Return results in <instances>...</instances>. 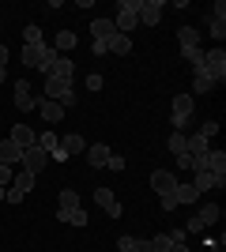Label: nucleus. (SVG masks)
I'll list each match as a JSON object with an SVG mask.
<instances>
[{
    "label": "nucleus",
    "instance_id": "obj_1",
    "mask_svg": "<svg viewBox=\"0 0 226 252\" xmlns=\"http://www.w3.org/2000/svg\"><path fill=\"white\" fill-rule=\"evenodd\" d=\"M140 23V0H121L117 4V19H113V27H117V34H129L132 38V27Z\"/></svg>",
    "mask_w": 226,
    "mask_h": 252
},
{
    "label": "nucleus",
    "instance_id": "obj_2",
    "mask_svg": "<svg viewBox=\"0 0 226 252\" xmlns=\"http://www.w3.org/2000/svg\"><path fill=\"white\" fill-rule=\"evenodd\" d=\"M204 72L211 75V83H219V87L226 83V49L223 45H215V49L204 53Z\"/></svg>",
    "mask_w": 226,
    "mask_h": 252
},
{
    "label": "nucleus",
    "instance_id": "obj_3",
    "mask_svg": "<svg viewBox=\"0 0 226 252\" xmlns=\"http://www.w3.org/2000/svg\"><path fill=\"white\" fill-rule=\"evenodd\" d=\"M193 105H196V98H193V94H177V98H173V113H170L173 132H185L189 117H193Z\"/></svg>",
    "mask_w": 226,
    "mask_h": 252
},
{
    "label": "nucleus",
    "instance_id": "obj_4",
    "mask_svg": "<svg viewBox=\"0 0 226 252\" xmlns=\"http://www.w3.org/2000/svg\"><path fill=\"white\" fill-rule=\"evenodd\" d=\"M34 181H38V177H34V173H27V169H23V173H15V181H11V189L4 192V200H8V203H19L23 196H27V192L34 189Z\"/></svg>",
    "mask_w": 226,
    "mask_h": 252
},
{
    "label": "nucleus",
    "instance_id": "obj_5",
    "mask_svg": "<svg viewBox=\"0 0 226 252\" xmlns=\"http://www.w3.org/2000/svg\"><path fill=\"white\" fill-rule=\"evenodd\" d=\"M45 166H49V155H45V151L38 147V143L23 151V169H27V173H34V177H38V173H42Z\"/></svg>",
    "mask_w": 226,
    "mask_h": 252
},
{
    "label": "nucleus",
    "instance_id": "obj_6",
    "mask_svg": "<svg viewBox=\"0 0 226 252\" xmlns=\"http://www.w3.org/2000/svg\"><path fill=\"white\" fill-rule=\"evenodd\" d=\"M207 31H211L215 42H223V38H226V4H223V0H219L215 8H211V15H207Z\"/></svg>",
    "mask_w": 226,
    "mask_h": 252
},
{
    "label": "nucleus",
    "instance_id": "obj_7",
    "mask_svg": "<svg viewBox=\"0 0 226 252\" xmlns=\"http://www.w3.org/2000/svg\"><path fill=\"white\" fill-rule=\"evenodd\" d=\"M15 109H19V113L38 109V98H34V91H31V83H27V79H19V83H15Z\"/></svg>",
    "mask_w": 226,
    "mask_h": 252
},
{
    "label": "nucleus",
    "instance_id": "obj_8",
    "mask_svg": "<svg viewBox=\"0 0 226 252\" xmlns=\"http://www.w3.org/2000/svg\"><path fill=\"white\" fill-rule=\"evenodd\" d=\"M151 189L159 192V196H170V192L177 189V177H173L170 169H155V173H151Z\"/></svg>",
    "mask_w": 226,
    "mask_h": 252
},
{
    "label": "nucleus",
    "instance_id": "obj_9",
    "mask_svg": "<svg viewBox=\"0 0 226 252\" xmlns=\"http://www.w3.org/2000/svg\"><path fill=\"white\" fill-rule=\"evenodd\" d=\"M95 200H98V207L106 211L109 219H121V200L113 196V189H98V192H95Z\"/></svg>",
    "mask_w": 226,
    "mask_h": 252
},
{
    "label": "nucleus",
    "instance_id": "obj_10",
    "mask_svg": "<svg viewBox=\"0 0 226 252\" xmlns=\"http://www.w3.org/2000/svg\"><path fill=\"white\" fill-rule=\"evenodd\" d=\"M159 19H162V0H140V23L159 27Z\"/></svg>",
    "mask_w": 226,
    "mask_h": 252
},
{
    "label": "nucleus",
    "instance_id": "obj_11",
    "mask_svg": "<svg viewBox=\"0 0 226 252\" xmlns=\"http://www.w3.org/2000/svg\"><path fill=\"white\" fill-rule=\"evenodd\" d=\"M8 139L15 143V147H23V151L38 143V136H34V128H27V125H15V128H11V136H8Z\"/></svg>",
    "mask_w": 226,
    "mask_h": 252
},
{
    "label": "nucleus",
    "instance_id": "obj_12",
    "mask_svg": "<svg viewBox=\"0 0 226 252\" xmlns=\"http://www.w3.org/2000/svg\"><path fill=\"white\" fill-rule=\"evenodd\" d=\"M211 75L204 72V64H200V68H193V98H200V94H211Z\"/></svg>",
    "mask_w": 226,
    "mask_h": 252
},
{
    "label": "nucleus",
    "instance_id": "obj_13",
    "mask_svg": "<svg viewBox=\"0 0 226 252\" xmlns=\"http://www.w3.org/2000/svg\"><path fill=\"white\" fill-rule=\"evenodd\" d=\"M91 34H95V42H106V38H113V34H117V27H113V19L98 15V19L91 23Z\"/></svg>",
    "mask_w": 226,
    "mask_h": 252
},
{
    "label": "nucleus",
    "instance_id": "obj_14",
    "mask_svg": "<svg viewBox=\"0 0 226 252\" xmlns=\"http://www.w3.org/2000/svg\"><path fill=\"white\" fill-rule=\"evenodd\" d=\"M38 113H42V121L57 125V121L65 117V105H61V102H49V98H42V102H38Z\"/></svg>",
    "mask_w": 226,
    "mask_h": 252
},
{
    "label": "nucleus",
    "instance_id": "obj_15",
    "mask_svg": "<svg viewBox=\"0 0 226 252\" xmlns=\"http://www.w3.org/2000/svg\"><path fill=\"white\" fill-rule=\"evenodd\" d=\"M223 219V207H219V203H204V207H200V215H196V226H200V230H207V226H211V222H219Z\"/></svg>",
    "mask_w": 226,
    "mask_h": 252
},
{
    "label": "nucleus",
    "instance_id": "obj_16",
    "mask_svg": "<svg viewBox=\"0 0 226 252\" xmlns=\"http://www.w3.org/2000/svg\"><path fill=\"white\" fill-rule=\"evenodd\" d=\"M83 155H87V162H91V166H95V169H102V166H106V162H109V155H113V151H109L106 143H95V147H87Z\"/></svg>",
    "mask_w": 226,
    "mask_h": 252
},
{
    "label": "nucleus",
    "instance_id": "obj_17",
    "mask_svg": "<svg viewBox=\"0 0 226 252\" xmlns=\"http://www.w3.org/2000/svg\"><path fill=\"white\" fill-rule=\"evenodd\" d=\"M185 151H189L193 158H204L207 151H211V143H207V139L200 136V132H193V136H185Z\"/></svg>",
    "mask_w": 226,
    "mask_h": 252
},
{
    "label": "nucleus",
    "instance_id": "obj_18",
    "mask_svg": "<svg viewBox=\"0 0 226 252\" xmlns=\"http://www.w3.org/2000/svg\"><path fill=\"white\" fill-rule=\"evenodd\" d=\"M177 42H181V57L189 49H200V31H196V27H181V31H177Z\"/></svg>",
    "mask_w": 226,
    "mask_h": 252
},
{
    "label": "nucleus",
    "instance_id": "obj_19",
    "mask_svg": "<svg viewBox=\"0 0 226 252\" xmlns=\"http://www.w3.org/2000/svg\"><path fill=\"white\" fill-rule=\"evenodd\" d=\"M106 53L129 57V53H132V38H129V34H113V38H106Z\"/></svg>",
    "mask_w": 226,
    "mask_h": 252
},
{
    "label": "nucleus",
    "instance_id": "obj_20",
    "mask_svg": "<svg viewBox=\"0 0 226 252\" xmlns=\"http://www.w3.org/2000/svg\"><path fill=\"white\" fill-rule=\"evenodd\" d=\"M11 162H23V147H15L11 139H0V166H11Z\"/></svg>",
    "mask_w": 226,
    "mask_h": 252
},
{
    "label": "nucleus",
    "instance_id": "obj_21",
    "mask_svg": "<svg viewBox=\"0 0 226 252\" xmlns=\"http://www.w3.org/2000/svg\"><path fill=\"white\" fill-rule=\"evenodd\" d=\"M75 207H83V203H79V192L65 189L61 196H57V215H68V211H75Z\"/></svg>",
    "mask_w": 226,
    "mask_h": 252
},
{
    "label": "nucleus",
    "instance_id": "obj_22",
    "mask_svg": "<svg viewBox=\"0 0 226 252\" xmlns=\"http://www.w3.org/2000/svg\"><path fill=\"white\" fill-rule=\"evenodd\" d=\"M61 151H65V155H83V151H87V139L79 136V132H68V136L61 139Z\"/></svg>",
    "mask_w": 226,
    "mask_h": 252
},
{
    "label": "nucleus",
    "instance_id": "obj_23",
    "mask_svg": "<svg viewBox=\"0 0 226 252\" xmlns=\"http://www.w3.org/2000/svg\"><path fill=\"white\" fill-rule=\"evenodd\" d=\"M193 189L196 192H211V189H223V185L215 181V173H207V169H204V173H193Z\"/></svg>",
    "mask_w": 226,
    "mask_h": 252
},
{
    "label": "nucleus",
    "instance_id": "obj_24",
    "mask_svg": "<svg viewBox=\"0 0 226 252\" xmlns=\"http://www.w3.org/2000/svg\"><path fill=\"white\" fill-rule=\"evenodd\" d=\"M53 75H61V79H75L72 57H57V61H53Z\"/></svg>",
    "mask_w": 226,
    "mask_h": 252
},
{
    "label": "nucleus",
    "instance_id": "obj_25",
    "mask_svg": "<svg viewBox=\"0 0 226 252\" xmlns=\"http://www.w3.org/2000/svg\"><path fill=\"white\" fill-rule=\"evenodd\" d=\"M53 49L61 53V57H68V53L75 49V34L72 31H61V34H57V42H53Z\"/></svg>",
    "mask_w": 226,
    "mask_h": 252
},
{
    "label": "nucleus",
    "instance_id": "obj_26",
    "mask_svg": "<svg viewBox=\"0 0 226 252\" xmlns=\"http://www.w3.org/2000/svg\"><path fill=\"white\" fill-rule=\"evenodd\" d=\"M173 200H177V207H181V203H196L200 192H196L193 185H177V189H173Z\"/></svg>",
    "mask_w": 226,
    "mask_h": 252
},
{
    "label": "nucleus",
    "instance_id": "obj_27",
    "mask_svg": "<svg viewBox=\"0 0 226 252\" xmlns=\"http://www.w3.org/2000/svg\"><path fill=\"white\" fill-rule=\"evenodd\" d=\"M42 53H45V45H23V64H27V68H38Z\"/></svg>",
    "mask_w": 226,
    "mask_h": 252
},
{
    "label": "nucleus",
    "instance_id": "obj_28",
    "mask_svg": "<svg viewBox=\"0 0 226 252\" xmlns=\"http://www.w3.org/2000/svg\"><path fill=\"white\" fill-rule=\"evenodd\" d=\"M57 219H61V222H68V226H75V230H79V226H87V211H83V207H75V211H68V215H57Z\"/></svg>",
    "mask_w": 226,
    "mask_h": 252
},
{
    "label": "nucleus",
    "instance_id": "obj_29",
    "mask_svg": "<svg viewBox=\"0 0 226 252\" xmlns=\"http://www.w3.org/2000/svg\"><path fill=\"white\" fill-rule=\"evenodd\" d=\"M38 147H42L45 155H53V151L61 147V139H57V132H42V136H38Z\"/></svg>",
    "mask_w": 226,
    "mask_h": 252
},
{
    "label": "nucleus",
    "instance_id": "obj_30",
    "mask_svg": "<svg viewBox=\"0 0 226 252\" xmlns=\"http://www.w3.org/2000/svg\"><path fill=\"white\" fill-rule=\"evenodd\" d=\"M23 42H27V45H45L42 42V27H34V23H31V27H23Z\"/></svg>",
    "mask_w": 226,
    "mask_h": 252
},
{
    "label": "nucleus",
    "instance_id": "obj_31",
    "mask_svg": "<svg viewBox=\"0 0 226 252\" xmlns=\"http://www.w3.org/2000/svg\"><path fill=\"white\" fill-rule=\"evenodd\" d=\"M170 155H185V132H170Z\"/></svg>",
    "mask_w": 226,
    "mask_h": 252
},
{
    "label": "nucleus",
    "instance_id": "obj_32",
    "mask_svg": "<svg viewBox=\"0 0 226 252\" xmlns=\"http://www.w3.org/2000/svg\"><path fill=\"white\" fill-rule=\"evenodd\" d=\"M151 249H155V252H170V249H173L170 233H159V237H151Z\"/></svg>",
    "mask_w": 226,
    "mask_h": 252
},
{
    "label": "nucleus",
    "instance_id": "obj_33",
    "mask_svg": "<svg viewBox=\"0 0 226 252\" xmlns=\"http://www.w3.org/2000/svg\"><path fill=\"white\" fill-rule=\"evenodd\" d=\"M102 87H106V79H102V72H91V75H87V91H95V94H98Z\"/></svg>",
    "mask_w": 226,
    "mask_h": 252
},
{
    "label": "nucleus",
    "instance_id": "obj_34",
    "mask_svg": "<svg viewBox=\"0 0 226 252\" xmlns=\"http://www.w3.org/2000/svg\"><path fill=\"white\" fill-rule=\"evenodd\" d=\"M200 136H204V139H207V143H211V139H215V136H219V121H207V125H204V128H200Z\"/></svg>",
    "mask_w": 226,
    "mask_h": 252
},
{
    "label": "nucleus",
    "instance_id": "obj_35",
    "mask_svg": "<svg viewBox=\"0 0 226 252\" xmlns=\"http://www.w3.org/2000/svg\"><path fill=\"white\" fill-rule=\"evenodd\" d=\"M125 166H129V162L121 155H109V162H106V169H113V173H125Z\"/></svg>",
    "mask_w": 226,
    "mask_h": 252
},
{
    "label": "nucleus",
    "instance_id": "obj_36",
    "mask_svg": "<svg viewBox=\"0 0 226 252\" xmlns=\"http://www.w3.org/2000/svg\"><path fill=\"white\" fill-rule=\"evenodd\" d=\"M11 181H15L11 166H0V189H11Z\"/></svg>",
    "mask_w": 226,
    "mask_h": 252
},
{
    "label": "nucleus",
    "instance_id": "obj_37",
    "mask_svg": "<svg viewBox=\"0 0 226 252\" xmlns=\"http://www.w3.org/2000/svg\"><path fill=\"white\" fill-rule=\"evenodd\" d=\"M159 207L166 211V215H170V211H177V200H173V192H170V196H159Z\"/></svg>",
    "mask_w": 226,
    "mask_h": 252
},
{
    "label": "nucleus",
    "instance_id": "obj_38",
    "mask_svg": "<svg viewBox=\"0 0 226 252\" xmlns=\"http://www.w3.org/2000/svg\"><path fill=\"white\" fill-rule=\"evenodd\" d=\"M173 166H181V169H193V155H189V151H185V155H177V158H173Z\"/></svg>",
    "mask_w": 226,
    "mask_h": 252
},
{
    "label": "nucleus",
    "instance_id": "obj_39",
    "mask_svg": "<svg viewBox=\"0 0 226 252\" xmlns=\"http://www.w3.org/2000/svg\"><path fill=\"white\" fill-rule=\"evenodd\" d=\"M136 252H155V249H151L147 237H136Z\"/></svg>",
    "mask_w": 226,
    "mask_h": 252
},
{
    "label": "nucleus",
    "instance_id": "obj_40",
    "mask_svg": "<svg viewBox=\"0 0 226 252\" xmlns=\"http://www.w3.org/2000/svg\"><path fill=\"white\" fill-rule=\"evenodd\" d=\"M8 57H11V53H8V45L0 42V68H8Z\"/></svg>",
    "mask_w": 226,
    "mask_h": 252
},
{
    "label": "nucleus",
    "instance_id": "obj_41",
    "mask_svg": "<svg viewBox=\"0 0 226 252\" xmlns=\"http://www.w3.org/2000/svg\"><path fill=\"white\" fill-rule=\"evenodd\" d=\"M170 252H189V241H177V245H173Z\"/></svg>",
    "mask_w": 226,
    "mask_h": 252
},
{
    "label": "nucleus",
    "instance_id": "obj_42",
    "mask_svg": "<svg viewBox=\"0 0 226 252\" xmlns=\"http://www.w3.org/2000/svg\"><path fill=\"white\" fill-rule=\"evenodd\" d=\"M4 79H8V68H0V83H4Z\"/></svg>",
    "mask_w": 226,
    "mask_h": 252
},
{
    "label": "nucleus",
    "instance_id": "obj_43",
    "mask_svg": "<svg viewBox=\"0 0 226 252\" xmlns=\"http://www.w3.org/2000/svg\"><path fill=\"white\" fill-rule=\"evenodd\" d=\"M4 192H8V189H0V203H4Z\"/></svg>",
    "mask_w": 226,
    "mask_h": 252
}]
</instances>
